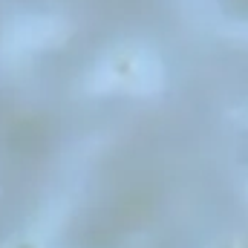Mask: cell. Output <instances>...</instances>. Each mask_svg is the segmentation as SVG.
<instances>
[{
  "mask_svg": "<svg viewBox=\"0 0 248 248\" xmlns=\"http://www.w3.org/2000/svg\"><path fill=\"white\" fill-rule=\"evenodd\" d=\"M26 248H29V246H26Z\"/></svg>",
  "mask_w": 248,
  "mask_h": 248,
  "instance_id": "cell-1",
  "label": "cell"
}]
</instances>
